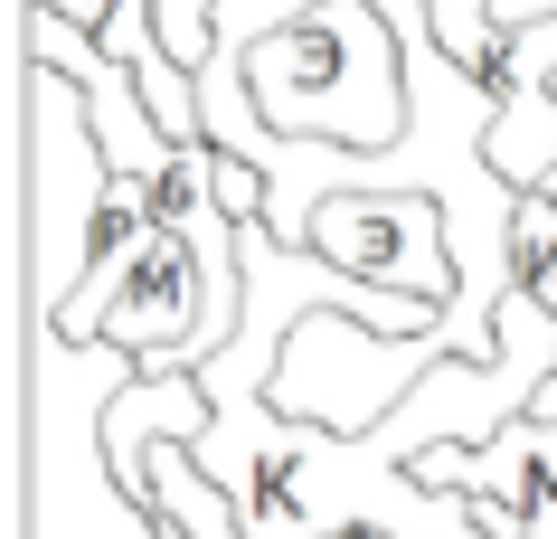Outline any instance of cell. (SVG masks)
Instances as JSON below:
<instances>
[{
  "mask_svg": "<svg viewBox=\"0 0 557 539\" xmlns=\"http://www.w3.org/2000/svg\"><path fill=\"white\" fill-rule=\"evenodd\" d=\"M143 379L123 341H66L29 313V379H20V530L29 539H171V520L114 464V397Z\"/></svg>",
  "mask_w": 557,
  "mask_h": 539,
  "instance_id": "6da1fadb",
  "label": "cell"
},
{
  "mask_svg": "<svg viewBox=\"0 0 557 539\" xmlns=\"http://www.w3.org/2000/svg\"><path fill=\"white\" fill-rule=\"evenodd\" d=\"M256 114L294 143L387 151L407 133V38L379 0H312L294 29L246 48Z\"/></svg>",
  "mask_w": 557,
  "mask_h": 539,
  "instance_id": "7a4b0ae2",
  "label": "cell"
},
{
  "mask_svg": "<svg viewBox=\"0 0 557 539\" xmlns=\"http://www.w3.org/2000/svg\"><path fill=\"white\" fill-rule=\"evenodd\" d=\"M114 161L95 143L86 95L66 86L58 66H29L20 86V246H29V313H66L76 284L95 274V218H104Z\"/></svg>",
  "mask_w": 557,
  "mask_h": 539,
  "instance_id": "3957f363",
  "label": "cell"
},
{
  "mask_svg": "<svg viewBox=\"0 0 557 539\" xmlns=\"http://www.w3.org/2000/svg\"><path fill=\"white\" fill-rule=\"evenodd\" d=\"M548 379H557V313L510 284V303H500V351L492 359H435L369 445L387 464H416V454H435V445H492L500 426H520L539 407Z\"/></svg>",
  "mask_w": 557,
  "mask_h": 539,
  "instance_id": "277c9868",
  "label": "cell"
},
{
  "mask_svg": "<svg viewBox=\"0 0 557 539\" xmlns=\"http://www.w3.org/2000/svg\"><path fill=\"white\" fill-rule=\"evenodd\" d=\"M435 359H454L444 322L435 331H369L359 313H302L264 397H274L284 417L331 426V436H379V426L397 417V397H407Z\"/></svg>",
  "mask_w": 557,
  "mask_h": 539,
  "instance_id": "5b68a950",
  "label": "cell"
},
{
  "mask_svg": "<svg viewBox=\"0 0 557 539\" xmlns=\"http://www.w3.org/2000/svg\"><path fill=\"white\" fill-rule=\"evenodd\" d=\"M312 246H322L341 274L359 284H387V294L416 303H454V237H444V209L425 189H341L312 218Z\"/></svg>",
  "mask_w": 557,
  "mask_h": 539,
  "instance_id": "8992f818",
  "label": "cell"
},
{
  "mask_svg": "<svg viewBox=\"0 0 557 539\" xmlns=\"http://www.w3.org/2000/svg\"><path fill=\"white\" fill-rule=\"evenodd\" d=\"M510 284L557 313V199L548 189H520V218H510Z\"/></svg>",
  "mask_w": 557,
  "mask_h": 539,
  "instance_id": "52a82bcc",
  "label": "cell"
},
{
  "mask_svg": "<svg viewBox=\"0 0 557 539\" xmlns=\"http://www.w3.org/2000/svg\"><path fill=\"white\" fill-rule=\"evenodd\" d=\"M302 10H312V0H218V58H246L256 38L294 29ZM379 10H387V20H416L425 0H379Z\"/></svg>",
  "mask_w": 557,
  "mask_h": 539,
  "instance_id": "ba28073f",
  "label": "cell"
},
{
  "mask_svg": "<svg viewBox=\"0 0 557 539\" xmlns=\"http://www.w3.org/2000/svg\"><path fill=\"white\" fill-rule=\"evenodd\" d=\"M425 20H435V48L454 66H472V76H492V58H500V20H492V0H425Z\"/></svg>",
  "mask_w": 557,
  "mask_h": 539,
  "instance_id": "9c48e42d",
  "label": "cell"
},
{
  "mask_svg": "<svg viewBox=\"0 0 557 539\" xmlns=\"http://www.w3.org/2000/svg\"><path fill=\"white\" fill-rule=\"evenodd\" d=\"M161 48L180 66H208L218 58V0H161Z\"/></svg>",
  "mask_w": 557,
  "mask_h": 539,
  "instance_id": "30bf717a",
  "label": "cell"
},
{
  "mask_svg": "<svg viewBox=\"0 0 557 539\" xmlns=\"http://www.w3.org/2000/svg\"><path fill=\"white\" fill-rule=\"evenodd\" d=\"M500 29H529V20H557V0H492Z\"/></svg>",
  "mask_w": 557,
  "mask_h": 539,
  "instance_id": "8fae6325",
  "label": "cell"
},
{
  "mask_svg": "<svg viewBox=\"0 0 557 539\" xmlns=\"http://www.w3.org/2000/svg\"><path fill=\"white\" fill-rule=\"evenodd\" d=\"M38 10H66L76 29H104V20H114V0H38Z\"/></svg>",
  "mask_w": 557,
  "mask_h": 539,
  "instance_id": "7c38bea8",
  "label": "cell"
},
{
  "mask_svg": "<svg viewBox=\"0 0 557 539\" xmlns=\"http://www.w3.org/2000/svg\"><path fill=\"white\" fill-rule=\"evenodd\" d=\"M539 417H557V379H548V389H539Z\"/></svg>",
  "mask_w": 557,
  "mask_h": 539,
  "instance_id": "4fadbf2b",
  "label": "cell"
}]
</instances>
